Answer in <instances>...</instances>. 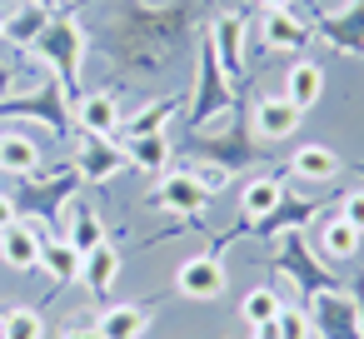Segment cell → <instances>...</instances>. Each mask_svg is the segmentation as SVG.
I'll return each mask as SVG.
<instances>
[{"label": "cell", "instance_id": "6da1fadb", "mask_svg": "<svg viewBox=\"0 0 364 339\" xmlns=\"http://www.w3.org/2000/svg\"><path fill=\"white\" fill-rule=\"evenodd\" d=\"M50 70H55V80H65V90L80 100L85 90H80V65H85V36H80V26L70 21V16H50V26L41 31V41L31 45Z\"/></svg>", "mask_w": 364, "mask_h": 339}, {"label": "cell", "instance_id": "7a4b0ae2", "mask_svg": "<svg viewBox=\"0 0 364 339\" xmlns=\"http://www.w3.org/2000/svg\"><path fill=\"white\" fill-rule=\"evenodd\" d=\"M225 105H230V75L220 70L215 41H205V50H200V105H195L190 125H205V120H215Z\"/></svg>", "mask_w": 364, "mask_h": 339}, {"label": "cell", "instance_id": "3957f363", "mask_svg": "<svg viewBox=\"0 0 364 339\" xmlns=\"http://www.w3.org/2000/svg\"><path fill=\"white\" fill-rule=\"evenodd\" d=\"M309 329H319L324 339H364L359 334V309H354V299H344V294H314V314H309Z\"/></svg>", "mask_w": 364, "mask_h": 339}, {"label": "cell", "instance_id": "277c9868", "mask_svg": "<svg viewBox=\"0 0 364 339\" xmlns=\"http://www.w3.org/2000/svg\"><path fill=\"white\" fill-rule=\"evenodd\" d=\"M175 289L185 299H220L225 294V264L215 254H195L175 269Z\"/></svg>", "mask_w": 364, "mask_h": 339}, {"label": "cell", "instance_id": "5b68a950", "mask_svg": "<svg viewBox=\"0 0 364 339\" xmlns=\"http://www.w3.org/2000/svg\"><path fill=\"white\" fill-rule=\"evenodd\" d=\"M210 41H215V55H220V70L235 80V75H245V16L240 11H230L225 21H215L210 26Z\"/></svg>", "mask_w": 364, "mask_h": 339}, {"label": "cell", "instance_id": "8992f818", "mask_svg": "<svg viewBox=\"0 0 364 339\" xmlns=\"http://www.w3.org/2000/svg\"><path fill=\"white\" fill-rule=\"evenodd\" d=\"M75 120L85 135H115L120 130V100L110 90H85L75 100Z\"/></svg>", "mask_w": 364, "mask_h": 339}, {"label": "cell", "instance_id": "52a82bcc", "mask_svg": "<svg viewBox=\"0 0 364 339\" xmlns=\"http://www.w3.org/2000/svg\"><path fill=\"white\" fill-rule=\"evenodd\" d=\"M155 200L165 205V210H180V215H200L205 205H210V190L190 175V170H175V175H165L160 180V190H155Z\"/></svg>", "mask_w": 364, "mask_h": 339}, {"label": "cell", "instance_id": "ba28073f", "mask_svg": "<svg viewBox=\"0 0 364 339\" xmlns=\"http://www.w3.org/2000/svg\"><path fill=\"white\" fill-rule=\"evenodd\" d=\"M125 165H130V160H125V150H120L110 135H85V145H80V165H75V170H85L90 180H115Z\"/></svg>", "mask_w": 364, "mask_h": 339}, {"label": "cell", "instance_id": "9c48e42d", "mask_svg": "<svg viewBox=\"0 0 364 339\" xmlns=\"http://www.w3.org/2000/svg\"><path fill=\"white\" fill-rule=\"evenodd\" d=\"M294 130H299V110L284 95H264L255 105V135L259 140H289Z\"/></svg>", "mask_w": 364, "mask_h": 339}, {"label": "cell", "instance_id": "30bf717a", "mask_svg": "<svg viewBox=\"0 0 364 339\" xmlns=\"http://www.w3.org/2000/svg\"><path fill=\"white\" fill-rule=\"evenodd\" d=\"M75 185H80V175H65V180H50V185H26L21 195H11L16 200V210L26 215H55L60 210V200H70L75 195Z\"/></svg>", "mask_w": 364, "mask_h": 339}, {"label": "cell", "instance_id": "8fae6325", "mask_svg": "<svg viewBox=\"0 0 364 339\" xmlns=\"http://www.w3.org/2000/svg\"><path fill=\"white\" fill-rule=\"evenodd\" d=\"M0 259H6L11 269H36L41 264V240H36V230L26 220L0 230Z\"/></svg>", "mask_w": 364, "mask_h": 339}, {"label": "cell", "instance_id": "7c38bea8", "mask_svg": "<svg viewBox=\"0 0 364 339\" xmlns=\"http://www.w3.org/2000/svg\"><path fill=\"white\" fill-rule=\"evenodd\" d=\"M319 95H324V70H319L314 60H294V65H289V75H284V100L304 115Z\"/></svg>", "mask_w": 364, "mask_h": 339}, {"label": "cell", "instance_id": "4fadbf2b", "mask_svg": "<svg viewBox=\"0 0 364 339\" xmlns=\"http://www.w3.org/2000/svg\"><path fill=\"white\" fill-rule=\"evenodd\" d=\"M115 274H120V249H110L105 240H100L95 249H85V259H80V284H85L90 294H110Z\"/></svg>", "mask_w": 364, "mask_h": 339}, {"label": "cell", "instance_id": "5bb4252c", "mask_svg": "<svg viewBox=\"0 0 364 339\" xmlns=\"http://www.w3.org/2000/svg\"><path fill=\"white\" fill-rule=\"evenodd\" d=\"M50 26V11L41 6V0H26V6L16 11V16H6V36H0V41H11V45H36L41 41V31Z\"/></svg>", "mask_w": 364, "mask_h": 339}, {"label": "cell", "instance_id": "9a60e30c", "mask_svg": "<svg viewBox=\"0 0 364 339\" xmlns=\"http://www.w3.org/2000/svg\"><path fill=\"white\" fill-rule=\"evenodd\" d=\"M41 165V145L21 130H0V170H11V175H36Z\"/></svg>", "mask_w": 364, "mask_h": 339}, {"label": "cell", "instance_id": "2e32d148", "mask_svg": "<svg viewBox=\"0 0 364 339\" xmlns=\"http://www.w3.org/2000/svg\"><path fill=\"white\" fill-rule=\"evenodd\" d=\"M259 41H264L269 50H299V45L309 41V31H304L299 16H289V11H269L264 26H259Z\"/></svg>", "mask_w": 364, "mask_h": 339}, {"label": "cell", "instance_id": "e0dca14e", "mask_svg": "<svg viewBox=\"0 0 364 339\" xmlns=\"http://www.w3.org/2000/svg\"><path fill=\"white\" fill-rule=\"evenodd\" d=\"M95 329H100L105 339H140V334L150 329V309H140V304H115V309L100 314Z\"/></svg>", "mask_w": 364, "mask_h": 339}, {"label": "cell", "instance_id": "ac0fdd59", "mask_svg": "<svg viewBox=\"0 0 364 339\" xmlns=\"http://www.w3.org/2000/svg\"><path fill=\"white\" fill-rule=\"evenodd\" d=\"M289 170H294L299 180H309V185H324V180H334L339 160H334V150H324V145H299V150L289 155Z\"/></svg>", "mask_w": 364, "mask_h": 339}, {"label": "cell", "instance_id": "d6986e66", "mask_svg": "<svg viewBox=\"0 0 364 339\" xmlns=\"http://www.w3.org/2000/svg\"><path fill=\"white\" fill-rule=\"evenodd\" d=\"M80 249L75 244H65V240H50V244H41V269L55 279V284H75L80 279Z\"/></svg>", "mask_w": 364, "mask_h": 339}, {"label": "cell", "instance_id": "ffe728a7", "mask_svg": "<svg viewBox=\"0 0 364 339\" xmlns=\"http://www.w3.org/2000/svg\"><path fill=\"white\" fill-rule=\"evenodd\" d=\"M125 160L140 165L145 175H160V170H170V140H165V135H130Z\"/></svg>", "mask_w": 364, "mask_h": 339}, {"label": "cell", "instance_id": "44dd1931", "mask_svg": "<svg viewBox=\"0 0 364 339\" xmlns=\"http://www.w3.org/2000/svg\"><path fill=\"white\" fill-rule=\"evenodd\" d=\"M65 244H75L80 254L85 249H95L100 240H105V230H100V220H95V210L90 205H70V225H65V235H60Z\"/></svg>", "mask_w": 364, "mask_h": 339}, {"label": "cell", "instance_id": "7402d4cb", "mask_svg": "<svg viewBox=\"0 0 364 339\" xmlns=\"http://www.w3.org/2000/svg\"><path fill=\"white\" fill-rule=\"evenodd\" d=\"M279 200H284L279 180H250V185H245V195H240V210H245V220L255 225V220H264Z\"/></svg>", "mask_w": 364, "mask_h": 339}, {"label": "cell", "instance_id": "603a6c76", "mask_svg": "<svg viewBox=\"0 0 364 339\" xmlns=\"http://www.w3.org/2000/svg\"><path fill=\"white\" fill-rule=\"evenodd\" d=\"M309 215H314V205H309V200H299V205H294V200H279V205H274L264 220H255V225H259V235H289V230H294V225H304Z\"/></svg>", "mask_w": 364, "mask_h": 339}, {"label": "cell", "instance_id": "cb8c5ba5", "mask_svg": "<svg viewBox=\"0 0 364 339\" xmlns=\"http://www.w3.org/2000/svg\"><path fill=\"white\" fill-rule=\"evenodd\" d=\"M359 240H364V235H359V230H349V225H344V220L334 215V220L324 225V235H319V249H324L329 259H354Z\"/></svg>", "mask_w": 364, "mask_h": 339}, {"label": "cell", "instance_id": "d4e9b609", "mask_svg": "<svg viewBox=\"0 0 364 339\" xmlns=\"http://www.w3.org/2000/svg\"><path fill=\"white\" fill-rule=\"evenodd\" d=\"M0 339H46V324H41L36 309L11 304L6 314H0Z\"/></svg>", "mask_w": 364, "mask_h": 339}, {"label": "cell", "instance_id": "484cf974", "mask_svg": "<svg viewBox=\"0 0 364 339\" xmlns=\"http://www.w3.org/2000/svg\"><path fill=\"white\" fill-rule=\"evenodd\" d=\"M279 309H284V304H279V289H250V294H245V304H240L245 324H255V329H259V324H274V319H279Z\"/></svg>", "mask_w": 364, "mask_h": 339}, {"label": "cell", "instance_id": "4316f807", "mask_svg": "<svg viewBox=\"0 0 364 339\" xmlns=\"http://www.w3.org/2000/svg\"><path fill=\"white\" fill-rule=\"evenodd\" d=\"M175 105H180L175 95H170V100H155V105H145V110H140V115L125 125V135H165V120L175 115Z\"/></svg>", "mask_w": 364, "mask_h": 339}, {"label": "cell", "instance_id": "83f0119b", "mask_svg": "<svg viewBox=\"0 0 364 339\" xmlns=\"http://www.w3.org/2000/svg\"><path fill=\"white\" fill-rule=\"evenodd\" d=\"M274 329H279V339H309V314H299V309H279Z\"/></svg>", "mask_w": 364, "mask_h": 339}, {"label": "cell", "instance_id": "f1b7e54d", "mask_svg": "<svg viewBox=\"0 0 364 339\" xmlns=\"http://www.w3.org/2000/svg\"><path fill=\"white\" fill-rule=\"evenodd\" d=\"M339 220H344L349 230H359V235H364V190H349V195L339 200Z\"/></svg>", "mask_w": 364, "mask_h": 339}, {"label": "cell", "instance_id": "f546056e", "mask_svg": "<svg viewBox=\"0 0 364 339\" xmlns=\"http://www.w3.org/2000/svg\"><path fill=\"white\" fill-rule=\"evenodd\" d=\"M190 175H195V180H200V185H205L210 195L230 185V170H225V165H200V170H190Z\"/></svg>", "mask_w": 364, "mask_h": 339}, {"label": "cell", "instance_id": "4dcf8cb0", "mask_svg": "<svg viewBox=\"0 0 364 339\" xmlns=\"http://www.w3.org/2000/svg\"><path fill=\"white\" fill-rule=\"evenodd\" d=\"M16 220H21L16 200H11V195H0V230H6V225H16Z\"/></svg>", "mask_w": 364, "mask_h": 339}, {"label": "cell", "instance_id": "1f68e13d", "mask_svg": "<svg viewBox=\"0 0 364 339\" xmlns=\"http://www.w3.org/2000/svg\"><path fill=\"white\" fill-rule=\"evenodd\" d=\"M65 339H105V334H100V329H70Z\"/></svg>", "mask_w": 364, "mask_h": 339}, {"label": "cell", "instance_id": "d6a6232c", "mask_svg": "<svg viewBox=\"0 0 364 339\" xmlns=\"http://www.w3.org/2000/svg\"><path fill=\"white\" fill-rule=\"evenodd\" d=\"M255 339H279V329H274V324H259V329H255Z\"/></svg>", "mask_w": 364, "mask_h": 339}, {"label": "cell", "instance_id": "836d02e7", "mask_svg": "<svg viewBox=\"0 0 364 339\" xmlns=\"http://www.w3.org/2000/svg\"><path fill=\"white\" fill-rule=\"evenodd\" d=\"M264 11H289V0H259Z\"/></svg>", "mask_w": 364, "mask_h": 339}, {"label": "cell", "instance_id": "e575fe53", "mask_svg": "<svg viewBox=\"0 0 364 339\" xmlns=\"http://www.w3.org/2000/svg\"><path fill=\"white\" fill-rule=\"evenodd\" d=\"M6 90H11V70H6V65H0V95H6Z\"/></svg>", "mask_w": 364, "mask_h": 339}, {"label": "cell", "instance_id": "d590c367", "mask_svg": "<svg viewBox=\"0 0 364 339\" xmlns=\"http://www.w3.org/2000/svg\"><path fill=\"white\" fill-rule=\"evenodd\" d=\"M0 36H6V21H0Z\"/></svg>", "mask_w": 364, "mask_h": 339}]
</instances>
